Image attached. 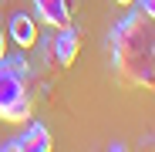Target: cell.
Returning a JSON list of instances; mask_svg holds the SVG:
<instances>
[{
  "label": "cell",
  "mask_w": 155,
  "mask_h": 152,
  "mask_svg": "<svg viewBox=\"0 0 155 152\" xmlns=\"http://www.w3.org/2000/svg\"><path fill=\"white\" fill-rule=\"evenodd\" d=\"M108 51L121 81L155 91V27L142 10L128 14L111 27Z\"/></svg>",
  "instance_id": "6da1fadb"
},
{
  "label": "cell",
  "mask_w": 155,
  "mask_h": 152,
  "mask_svg": "<svg viewBox=\"0 0 155 152\" xmlns=\"http://www.w3.org/2000/svg\"><path fill=\"white\" fill-rule=\"evenodd\" d=\"M34 101L24 88V78L7 64L0 61V118L4 122H27L31 118Z\"/></svg>",
  "instance_id": "7a4b0ae2"
},
{
  "label": "cell",
  "mask_w": 155,
  "mask_h": 152,
  "mask_svg": "<svg viewBox=\"0 0 155 152\" xmlns=\"http://www.w3.org/2000/svg\"><path fill=\"white\" fill-rule=\"evenodd\" d=\"M78 47H81V34H78L71 24H64V27H54V37H51V54L58 58V64H61V68L74 64Z\"/></svg>",
  "instance_id": "3957f363"
},
{
  "label": "cell",
  "mask_w": 155,
  "mask_h": 152,
  "mask_svg": "<svg viewBox=\"0 0 155 152\" xmlns=\"http://www.w3.org/2000/svg\"><path fill=\"white\" fill-rule=\"evenodd\" d=\"M0 149H4V152H47V149H51V132L44 129L41 122H34L24 135H17V139L4 142Z\"/></svg>",
  "instance_id": "277c9868"
},
{
  "label": "cell",
  "mask_w": 155,
  "mask_h": 152,
  "mask_svg": "<svg viewBox=\"0 0 155 152\" xmlns=\"http://www.w3.org/2000/svg\"><path fill=\"white\" fill-rule=\"evenodd\" d=\"M34 7H37L41 20L51 24V27H64V24H71L68 0H34Z\"/></svg>",
  "instance_id": "5b68a950"
},
{
  "label": "cell",
  "mask_w": 155,
  "mask_h": 152,
  "mask_svg": "<svg viewBox=\"0 0 155 152\" xmlns=\"http://www.w3.org/2000/svg\"><path fill=\"white\" fill-rule=\"evenodd\" d=\"M10 37L20 47H34L37 44V24L31 20V14H14L10 17Z\"/></svg>",
  "instance_id": "8992f818"
},
{
  "label": "cell",
  "mask_w": 155,
  "mask_h": 152,
  "mask_svg": "<svg viewBox=\"0 0 155 152\" xmlns=\"http://www.w3.org/2000/svg\"><path fill=\"white\" fill-rule=\"evenodd\" d=\"M4 61H7V58H4ZM7 64H10V68L20 74V78H27V74H31V64H27V58H10Z\"/></svg>",
  "instance_id": "52a82bcc"
},
{
  "label": "cell",
  "mask_w": 155,
  "mask_h": 152,
  "mask_svg": "<svg viewBox=\"0 0 155 152\" xmlns=\"http://www.w3.org/2000/svg\"><path fill=\"white\" fill-rule=\"evenodd\" d=\"M138 10H142L152 24H155V0H138Z\"/></svg>",
  "instance_id": "ba28073f"
},
{
  "label": "cell",
  "mask_w": 155,
  "mask_h": 152,
  "mask_svg": "<svg viewBox=\"0 0 155 152\" xmlns=\"http://www.w3.org/2000/svg\"><path fill=\"white\" fill-rule=\"evenodd\" d=\"M7 58V41H4V31H0V61Z\"/></svg>",
  "instance_id": "9c48e42d"
},
{
  "label": "cell",
  "mask_w": 155,
  "mask_h": 152,
  "mask_svg": "<svg viewBox=\"0 0 155 152\" xmlns=\"http://www.w3.org/2000/svg\"><path fill=\"white\" fill-rule=\"evenodd\" d=\"M115 4H121V7H128V4H132V0H115Z\"/></svg>",
  "instance_id": "30bf717a"
}]
</instances>
